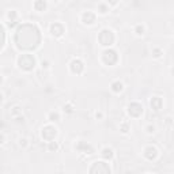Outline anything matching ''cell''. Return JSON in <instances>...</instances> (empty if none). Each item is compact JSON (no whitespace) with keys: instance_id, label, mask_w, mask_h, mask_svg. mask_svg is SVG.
I'll use <instances>...</instances> for the list:
<instances>
[{"instance_id":"8fae6325","label":"cell","mask_w":174,"mask_h":174,"mask_svg":"<svg viewBox=\"0 0 174 174\" xmlns=\"http://www.w3.org/2000/svg\"><path fill=\"white\" fill-rule=\"evenodd\" d=\"M80 19H82L84 25H92L95 22V14L92 11H84L82 16H80Z\"/></svg>"},{"instance_id":"4dcf8cb0","label":"cell","mask_w":174,"mask_h":174,"mask_svg":"<svg viewBox=\"0 0 174 174\" xmlns=\"http://www.w3.org/2000/svg\"><path fill=\"white\" fill-rule=\"evenodd\" d=\"M2 102H3V94L0 92V103H2Z\"/></svg>"},{"instance_id":"1f68e13d","label":"cell","mask_w":174,"mask_h":174,"mask_svg":"<svg viewBox=\"0 0 174 174\" xmlns=\"http://www.w3.org/2000/svg\"><path fill=\"white\" fill-rule=\"evenodd\" d=\"M2 83H3V76L0 75V86H2Z\"/></svg>"},{"instance_id":"8992f818","label":"cell","mask_w":174,"mask_h":174,"mask_svg":"<svg viewBox=\"0 0 174 174\" xmlns=\"http://www.w3.org/2000/svg\"><path fill=\"white\" fill-rule=\"evenodd\" d=\"M102 61L106 65H114L118 61V54L114 49H105L102 52Z\"/></svg>"},{"instance_id":"9c48e42d","label":"cell","mask_w":174,"mask_h":174,"mask_svg":"<svg viewBox=\"0 0 174 174\" xmlns=\"http://www.w3.org/2000/svg\"><path fill=\"white\" fill-rule=\"evenodd\" d=\"M158 148L154 146H147L146 148L143 151V155L146 159H148V161H155V159L158 158Z\"/></svg>"},{"instance_id":"7c38bea8","label":"cell","mask_w":174,"mask_h":174,"mask_svg":"<svg viewBox=\"0 0 174 174\" xmlns=\"http://www.w3.org/2000/svg\"><path fill=\"white\" fill-rule=\"evenodd\" d=\"M76 150L79 151V153H83V154H87V155L92 154V147L86 142H79L78 143L76 144Z\"/></svg>"},{"instance_id":"cb8c5ba5","label":"cell","mask_w":174,"mask_h":174,"mask_svg":"<svg viewBox=\"0 0 174 174\" xmlns=\"http://www.w3.org/2000/svg\"><path fill=\"white\" fill-rule=\"evenodd\" d=\"M63 110H64L65 113H72L73 112V108H72L71 103H67V105L63 106Z\"/></svg>"},{"instance_id":"4fadbf2b","label":"cell","mask_w":174,"mask_h":174,"mask_svg":"<svg viewBox=\"0 0 174 174\" xmlns=\"http://www.w3.org/2000/svg\"><path fill=\"white\" fill-rule=\"evenodd\" d=\"M150 105L155 112H159V110L162 109V106H163V99L161 97H153L150 99Z\"/></svg>"},{"instance_id":"5bb4252c","label":"cell","mask_w":174,"mask_h":174,"mask_svg":"<svg viewBox=\"0 0 174 174\" xmlns=\"http://www.w3.org/2000/svg\"><path fill=\"white\" fill-rule=\"evenodd\" d=\"M7 19H8L10 27H14V26L18 23V12H16L15 10L8 11V14H7Z\"/></svg>"},{"instance_id":"603a6c76","label":"cell","mask_w":174,"mask_h":174,"mask_svg":"<svg viewBox=\"0 0 174 174\" xmlns=\"http://www.w3.org/2000/svg\"><path fill=\"white\" fill-rule=\"evenodd\" d=\"M22 114V109L19 108V106H14L12 110H11V116L12 117H18Z\"/></svg>"},{"instance_id":"e0dca14e","label":"cell","mask_w":174,"mask_h":174,"mask_svg":"<svg viewBox=\"0 0 174 174\" xmlns=\"http://www.w3.org/2000/svg\"><path fill=\"white\" fill-rule=\"evenodd\" d=\"M46 2H44V0H38V2H34V4H33V7L37 10V11H44L46 8Z\"/></svg>"},{"instance_id":"7402d4cb","label":"cell","mask_w":174,"mask_h":174,"mask_svg":"<svg viewBox=\"0 0 174 174\" xmlns=\"http://www.w3.org/2000/svg\"><path fill=\"white\" fill-rule=\"evenodd\" d=\"M48 150H49V151H57L59 150V143L56 142V140H52V142H49Z\"/></svg>"},{"instance_id":"44dd1931","label":"cell","mask_w":174,"mask_h":174,"mask_svg":"<svg viewBox=\"0 0 174 174\" xmlns=\"http://www.w3.org/2000/svg\"><path fill=\"white\" fill-rule=\"evenodd\" d=\"M144 31H146V27H144V25H136L135 26V33L138 35H143Z\"/></svg>"},{"instance_id":"ac0fdd59","label":"cell","mask_w":174,"mask_h":174,"mask_svg":"<svg viewBox=\"0 0 174 174\" xmlns=\"http://www.w3.org/2000/svg\"><path fill=\"white\" fill-rule=\"evenodd\" d=\"M48 120L50 121V123H56V121H59L60 120V114H59L57 112H50L49 114H48Z\"/></svg>"},{"instance_id":"7a4b0ae2","label":"cell","mask_w":174,"mask_h":174,"mask_svg":"<svg viewBox=\"0 0 174 174\" xmlns=\"http://www.w3.org/2000/svg\"><path fill=\"white\" fill-rule=\"evenodd\" d=\"M18 67H19L21 69H23V71H31V69H34L35 67V57L33 56V54H21L19 57H18Z\"/></svg>"},{"instance_id":"6da1fadb","label":"cell","mask_w":174,"mask_h":174,"mask_svg":"<svg viewBox=\"0 0 174 174\" xmlns=\"http://www.w3.org/2000/svg\"><path fill=\"white\" fill-rule=\"evenodd\" d=\"M14 41L18 49L34 50L41 42V31L34 23H23L16 29Z\"/></svg>"},{"instance_id":"5b68a950","label":"cell","mask_w":174,"mask_h":174,"mask_svg":"<svg viewBox=\"0 0 174 174\" xmlns=\"http://www.w3.org/2000/svg\"><path fill=\"white\" fill-rule=\"evenodd\" d=\"M56 136H57V128L54 127V125L48 124L41 129V138L44 140H46L48 143L52 142V140H54Z\"/></svg>"},{"instance_id":"30bf717a","label":"cell","mask_w":174,"mask_h":174,"mask_svg":"<svg viewBox=\"0 0 174 174\" xmlns=\"http://www.w3.org/2000/svg\"><path fill=\"white\" fill-rule=\"evenodd\" d=\"M64 31H65V27H64V25H63V23H60V22H54V23L50 25V33H52V35L61 37L63 34H64Z\"/></svg>"},{"instance_id":"d6986e66","label":"cell","mask_w":174,"mask_h":174,"mask_svg":"<svg viewBox=\"0 0 174 174\" xmlns=\"http://www.w3.org/2000/svg\"><path fill=\"white\" fill-rule=\"evenodd\" d=\"M98 11L101 14H106L109 11V4L108 3H99L98 4Z\"/></svg>"},{"instance_id":"83f0119b","label":"cell","mask_w":174,"mask_h":174,"mask_svg":"<svg viewBox=\"0 0 174 174\" xmlns=\"http://www.w3.org/2000/svg\"><path fill=\"white\" fill-rule=\"evenodd\" d=\"M14 118H15V121H16L18 124H21V123H25V117L22 116V114H21V116H18V117H14Z\"/></svg>"},{"instance_id":"ffe728a7","label":"cell","mask_w":174,"mask_h":174,"mask_svg":"<svg viewBox=\"0 0 174 174\" xmlns=\"http://www.w3.org/2000/svg\"><path fill=\"white\" fill-rule=\"evenodd\" d=\"M120 131L123 133H128L129 131H131V125H129V123H127V121H124V123L120 124Z\"/></svg>"},{"instance_id":"d6a6232c","label":"cell","mask_w":174,"mask_h":174,"mask_svg":"<svg viewBox=\"0 0 174 174\" xmlns=\"http://www.w3.org/2000/svg\"><path fill=\"white\" fill-rule=\"evenodd\" d=\"M146 174H154V173H146Z\"/></svg>"},{"instance_id":"277c9868","label":"cell","mask_w":174,"mask_h":174,"mask_svg":"<svg viewBox=\"0 0 174 174\" xmlns=\"http://www.w3.org/2000/svg\"><path fill=\"white\" fill-rule=\"evenodd\" d=\"M114 40H116V35H114V33L110 30V29H102L101 33L98 34V41L103 46L113 45Z\"/></svg>"},{"instance_id":"52a82bcc","label":"cell","mask_w":174,"mask_h":174,"mask_svg":"<svg viewBox=\"0 0 174 174\" xmlns=\"http://www.w3.org/2000/svg\"><path fill=\"white\" fill-rule=\"evenodd\" d=\"M127 112H128V114L131 117L138 118V117H140L143 114V105L142 103H139V102H131L128 105V108H127Z\"/></svg>"},{"instance_id":"9a60e30c","label":"cell","mask_w":174,"mask_h":174,"mask_svg":"<svg viewBox=\"0 0 174 174\" xmlns=\"http://www.w3.org/2000/svg\"><path fill=\"white\" fill-rule=\"evenodd\" d=\"M110 88H112L113 92H121L124 90V84L120 82V80H114V82H112V84H110Z\"/></svg>"},{"instance_id":"ba28073f","label":"cell","mask_w":174,"mask_h":174,"mask_svg":"<svg viewBox=\"0 0 174 174\" xmlns=\"http://www.w3.org/2000/svg\"><path fill=\"white\" fill-rule=\"evenodd\" d=\"M69 69H71V72L75 73V75H80L84 69L83 61L79 60V59H73V60L71 61V64H69Z\"/></svg>"},{"instance_id":"2e32d148","label":"cell","mask_w":174,"mask_h":174,"mask_svg":"<svg viewBox=\"0 0 174 174\" xmlns=\"http://www.w3.org/2000/svg\"><path fill=\"white\" fill-rule=\"evenodd\" d=\"M101 155H102V158L105 159V161H109V159H112V158H113L114 153H113V150H112V148H109V147H105V148H102Z\"/></svg>"},{"instance_id":"f1b7e54d","label":"cell","mask_w":174,"mask_h":174,"mask_svg":"<svg viewBox=\"0 0 174 174\" xmlns=\"http://www.w3.org/2000/svg\"><path fill=\"white\" fill-rule=\"evenodd\" d=\"M102 117H103V113L102 112H97V113H95V118H99V120H101Z\"/></svg>"},{"instance_id":"d4e9b609","label":"cell","mask_w":174,"mask_h":174,"mask_svg":"<svg viewBox=\"0 0 174 174\" xmlns=\"http://www.w3.org/2000/svg\"><path fill=\"white\" fill-rule=\"evenodd\" d=\"M161 54H162V50L159 49V48H154L153 49V56L154 57H161Z\"/></svg>"},{"instance_id":"3957f363","label":"cell","mask_w":174,"mask_h":174,"mask_svg":"<svg viewBox=\"0 0 174 174\" xmlns=\"http://www.w3.org/2000/svg\"><path fill=\"white\" fill-rule=\"evenodd\" d=\"M88 174H112L109 163H106L105 161H97L91 165Z\"/></svg>"},{"instance_id":"4316f807","label":"cell","mask_w":174,"mask_h":174,"mask_svg":"<svg viewBox=\"0 0 174 174\" xmlns=\"http://www.w3.org/2000/svg\"><path fill=\"white\" fill-rule=\"evenodd\" d=\"M146 131L147 132H148V133H154V131H155V127H154V125H147V127H146Z\"/></svg>"},{"instance_id":"484cf974","label":"cell","mask_w":174,"mask_h":174,"mask_svg":"<svg viewBox=\"0 0 174 174\" xmlns=\"http://www.w3.org/2000/svg\"><path fill=\"white\" fill-rule=\"evenodd\" d=\"M19 146L21 147H26V146H27V139H26V138H21L19 139Z\"/></svg>"},{"instance_id":"f546056e","label":"cell","mask_w":174,"mask_h":174,"mask_svg":"<svg viewBox=\"0 0 174 174\" xmlns=\"http://www.w3.org/2000/svg\"><path fill=\"white\" fill-rule=\"evenodd\" d=\"M6 142V138H4V135L3 133H0V144H3Z\"/></svg>"}]
</instances>
